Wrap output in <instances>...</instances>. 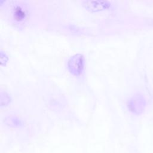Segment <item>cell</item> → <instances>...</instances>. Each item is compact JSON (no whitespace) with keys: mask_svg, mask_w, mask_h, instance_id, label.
I'll list each match as a JSON object with an SVG mask.
<instances>
[{"mask_svg":"<svg viewBox=\"0 0 153 153\" xmlns=\"http://www.w3.org/2000/svg\"><path fill=\"white\" fill-rule=\"evenodd\" d=\"M146 100L140 94H136L133 96L128 102V107L130 111L136 114H142L146 107Z\"/></svg>","mask_w":153,"mask_h":153,"instance_id":"6da1fadb","label":"cell"},{"mask_svg":"<svg viewBox=\"0 0 153 153\" xmlns=\"http://www.w3.org/2000/svg\"><path fill=\"white\" fill-rule=\"evenodd\" d=\"M68 66L72 74H79L83 68V57L81 54L72 56L68 62Z\"/></svg>","mask_w":153,"mask_h":153,"instance_id":"7a4b0ae2","label":"cell"},{"mask_svg":"<svg viewBox=\"0 0 153 153\" xmlns=\"http://www.w3.org/2000/svg\"><path fill=\"white\" fill-rule=\"evenodd\" d=\"M83 5L91 11H97L107 9L110 6V3L106 1H84Z\"/></svg>","mask_w":153,"mask_h":153,"instance_id":"3957f363","label":"cell"},{"mask_svg":"<svg viewBox=\"0 0 153 153\" xmlns=\"http://www.w3.org/2000/svg\"><path fill=\"white\" fill-rule=\"evenodd\" d=\"M16 18L17 20H22L25 17V11L20 7H17L15 8V11L14 13Z\"/></svg>","mask_w":153,"mask_h":153,"instance_id":"277c9868","label":"cell"}]
</instances>
